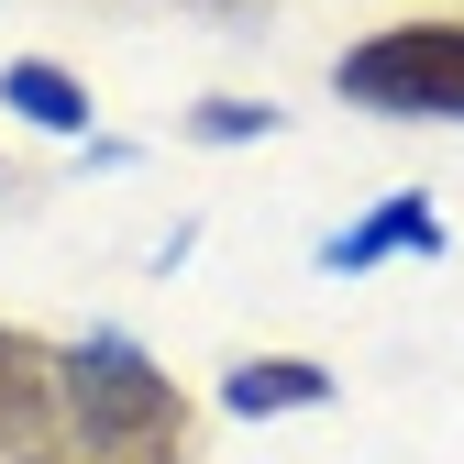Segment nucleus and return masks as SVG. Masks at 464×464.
<instances>
[{
	"label": "nucleus",
	"mask_w": 464,
	"mask_h": 464,
	"mask_svg": "<svg viewBox=\"0 0 464 464\" xmlns=\"http://www.w3.org/2000/svg\"><path fill=\"white\" fill-rule=\"evenodd\" d=\"M0 100H12L23 122H44V133H89V89H78L67 67H44V55H23V67H0Z\"/></svg>",
	"instance_id": "6"
},
{
	"label": "nucleus",
	"mask_w": 464,
	"mask_h": 464,
	"mask_svg": "<svg viewBox=\"0 0 464 464\" xmlns=\"http://www.w3.org/2000/svg\"><path fill=\"white\" fill-rule=\"evenodd\" d=\"M343 100L354 111H410V122H464V23H398L343 55Z\"/></svg>",
	"instance_id": "2"
},
{
	"label": "nucleus",
	"mask_w": 464,
	"mask_h": 464,
	"mask_svg": "<svg viewBox=\"0 0 464 464\" xmlns=\"http://www.w3.org/2000/svg\"><path fill=\"white\" fill-rule=\"evenodd\" d=\"M188 133H199V144H255V133H276V111H266V100H199Z\"/></svg>",
	"instance_id": "7"
},
{
	"label": "nucleus",
	"mask_w": 464,
	"mask_h": 464,
	"mask_svg": "<svg viewBox=\"0 0 464 464\" xmlns=\"http://www.w3.org/2000/svg\"><path fill=\"white\" fill-rule=\"evenodd\" d=\"M67 420V365H44V343L0 332V464H34Z\"/></svg>",
	"instance_id": "3"
},
{
	"label": "nucleus",
	"mask_w": 464,
	"mask_h": 464,
	"mask_svg": "<svg viewBox=\"0 0 464 464\" xmlns=\"http://www.w3.org/2000/svg\"><path fill=\"white\" fill-rule=\"evenodd\" d=\"M67 431L100 442V453H166V431H178V387H166L122 332H89L67 343Z\"/></svg>",
	"instance_id": "1"
},
{
	"label": "nucleus",
	"mask_w": 464,
	"mask_h": 464,
	"mask_svg": "<svg viewBox=\"0 0 464 464\" xmlns=\"http://www.w3.org/2000/svg\"><path fill=\"white\" fill-rule=\"evenodd\" d=\"M332 398V376L310 365V354H255V365H232L221 376V410L232 420H276V410H321Z\"/></svg>",
	"instance_id": "5"
},
{
	"label": "nucleus",
	"mask_w": 464,
	"mask_h": 464,
	"mask_svg": "<svg viewBox=\"0 0 464 464\" xmlns=\"http://www.w3.org/2000/svg\"><path fill=\"white\" fill-rule=\"evenodd\" d=\"M387 255H442V210H431L420 188L376 199L354 232H332V244H321V266H332V276H365V266H387Z\"/></svg>",
	"instance_id": "4"
}]
</instances>
